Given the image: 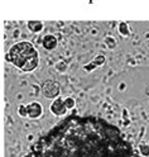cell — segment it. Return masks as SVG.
Masks as SVG:
<instances>
[{"instance_id":"1","label":"cell","mask_w":149,"mask_h":157,"mask_svg":"<svg viewBox=\"0 0 149 157\" xmlns=\"http://www.w3.org/2000/svg\"><path fill=\"white\" fill-rule=\"evenodd\" d=\"M27 157H138L117 127L96 117L71 115L41 137Z\"/></svg>"},{"instance_id":"2","label":"cell","mask_w":149,"mask_h":157,"mask_svg":"<svg viewBox=\"0 0 149 157\" xmlns=\"http://www.w3.org/2000/svg\"><path fill=\"white\" fill-rule=\"evenodd\" d=\"M6 60L20 68L23 72H31L37 68L39 56L35 47L31 42H19L10 47L6 53Z\"/></svg>"},{"instance_id":"3","label":"cell","mask_w":149,"mask_h":157,"mask_svg":"<svg viewBox=\"0 0 149 157\" xmlns=\"http://www.w3.org/2000/svg\"><path fill=\"white\" fill-rule=\"evenodd\" d=\"M42 93L47 99H57L59 94V85L53 80H47L42 85Z\"/></svg>"},{"instance_id":"4","label":"cell","mask_w":149,"mask_h":157,"mask_svg":"<svg viewBox=\"0 0 149 157\" xmlns=\"http://www.w3.org/2000/svg\"><path fill=\"white\" fill-rule=\"evenodd\" d=\"M51 112L54 115H62L67 112V108L65 105V99L62 98H57L54 99V101L51 104Z\"/></svg>"},{"instance_id":"5","label":"cell","mask_w":149,"mask_h":157,"mask_svg":"<svg viewBox=\"0 0 149 157\" xmlns=\"http://www.w3.org/2000/svg\"><path fill=\"white\" fill-rule=\"evenodd\" d=\"M42 113H43V108L39 103L33 101L31 104H28V117L31 119H37V118L42 115Z\"/></svg>"},{"instance_id":"6","label":"cell","mask_w":149,"mask_h":157,"mask_svg":"<svg viewBox=\"0 0 149 157\" xmlns=\"http://www.w3.org/2000/svg\"><path fill=\"white\" fill-rule=\"evenodd\" d=\"M42 44H43V47L46 48V50L51 51V50H54V48L57 47L58 41H57V38H56L54 36H52V34H48V36H44V37H43Z\"/></svg>"},{"instance_id":"7","label":"cell","mask_w":149,"mask_h":157,"mask_svg":"<svg viewBox=\"0 0 149 157\" xmlns=\"http://www.w3.org/2000/svg\"><path fill=\"white\" fill-rule=\"evenodd\" d=\"M28 28L31 29L33 33H38L43 29V23L39 21H29L28 22Z\"/></svg>"},{"instance_id":"8","label":"cell","mask_w":149,"mask_h":157,"mask_svg":"<svg viewBox=\"0 0 149 157\" xmlns=\"http://www.w3.org/2000/svg\"><path fill=\"white\" fill-rule=\"evenodd\" d=\"M18 113L20 117H28V105L20 104L18 106Z\"/></svg>"},{"instance_id":"9","label":"cell","mask_w":149,"mask_h":157,"mask_svg":"<svg viewBox=\"0 0 149 157\" xmlns=\"http://www.w3.org/2000/svg\"><path fill=\"white\" fill-rule=\"evenodd\" d=\"M119 32H120L123 36H128L129 34V27H128V24L121 22L120 24H119Z\"/></svg>"},{"instance_id":"10","label":"cell","mask_w":149,"mask_h":157,"mask_svg":"<svg viewBox=\"0 0 149 157\" xmlns=\"http://www.w3.org/2000/svg\"><path fill=\"white\" fill-rule=\"evenodd\" d=\"M75 99L73 98H66L65 99V105H66V108L67 109H72V108L75 106Z\"/></svg>"},{"instance_id":"11","label":"cell","mask_w":149,"mask_h":157,"mask_svg":"<svg viewBox=\"0 0 149 157\" xmlns=\"http://www.w3.org/2000/svg\"><path fill=\"white\" fill-rule=\"evenodd\" d=\"M139 151L143 156H149V146L148 144H140L139 146Z\"/></svg>"}]
</instances>
